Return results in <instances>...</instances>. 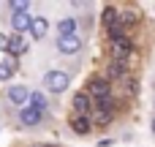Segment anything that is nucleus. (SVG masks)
<instances>
[{
    "instance_id": "obj_1",
    "label": "nucleus",
    "mask_w": 155,
    "mask_h": 147,
    "mask_svg": "<svg viewBox=\"0 0 155 147\" xmlns=\"http://www.w3.org/2000/svg\"><path fill=\"white\" fill-rule=\"evenodd\" d=\"M68 85H71V76L65 71H46L44 74V87L49 93H65Z\"/></svg>"
},
{
    "instance_id": "obj_2",
    "label": "nucleus",
    "mask_w": 155,
    "mask_h": 147,
    "mask_svg": "<svg viewBox=\"0 0 155 147\" xmlns=\"http://www.w3.org/2000/svg\"><path fill=\"white\" fill-rule=\"evenodd\" d=\"M87 95H90L93 101H104V98H109V95H112V82H109L106 76H95V79H90V82H87Z\"/></svg>"
},
{
    "instance_id": "obj_3",
    "label": "nucleus",
    "mask_w": 155,
    "mask_h": 147,
    "mask_svg": "<svg viewBox=\"0 0 155 147\" xmlns=\"http://www.w3.org/2000/svg\"><path fill=\"white\" fill-rule=\"evenodd\" d=\"M131 52H134V41H131L128 35L112 41V57H114L117 63H125V60L131 57Z\"/></svg>"
},
{
    "instance_id": "obj_4",
    "label": "nucleus",
    "mask_w": 155,
    "mask_h": 147,
    "mask_svg": "<svg viewBox=\"0 0 155 147\" xmlns=\"http://www.w3.org/2000/svg\"><path fill=\"white\" fill-rule=\"evenodd\" d=\"M71 106H74V112L76 115H82V117H87L90 112H93V98L87 95V90H79V93H74V98H71Z\"/></svg>"
},
{
    "instance_id": "obj_5",
    "label": "nucleus",
    "mask_w": 155,
    "mask_h": 147,
    "mask_svg": "<svg viewBox=\"0 0 155 147\" xmlns=\"http://www.w3.org/2000/svg\"><path fill=\"white\" fill-rule=\"evenodd\" d=\"M5 95H8V101L16 104V106H27V104H30V90H27L25 85H11Z\"/></svg>"
},
{
    "instance_id": "obj_6",
    "label": "nucleus",
    "mask_w": 155,
    "mask_h": 147,
    "mask_svg": "<svg viewBox=\"0 0 155 147\" xmlns=\"http://www.w3.org/2000/svg\"><path fill=\"white\" fill-rule=\"evenodd\" d=\"M82 38L79 35H68V38H57V52L60 55H76L79 49H82Z\"/></svg>"
},
{
    "instance_id": "obj_7",
    "label": "nucleus",
    "mask_w": 155,
    "mask_h": 147,
    "mask_svg": "<svg viewBox=\"0 0 155 147\" xmlns=\"http://www.w3.org/2000/svg\"><path fill=\"white\" fill-rule=\"evenodd\" d=\"M19 120H22V125L33 128V125H38V123L44 120V112H38V109H33V106L27 104V106H22V109H19Z\"/></svg>"
},
{
    "instance_id": "obj_8",
    "label": "nucleus",
    "mask_w": 155,
    "mask_h": 147,
    "mask_svg": "<svg viewBox=\"0 0 155 147\" xmlns=\"http://www.w3.org/2000/svg\"><path fill=\"white\" fill-rule=\"evenodd\" d=\"M46 33H49V19H46V16H33V22H30V35H33L35 41H41V38H46Z\"/></svg>"
},
{
    "instance_id": "obj_9",
    "label": "nucleus",
    "mask_w": 155,
    "mask_h": 147,
    "mask_svg": "<svg viewBox=\"0 0 155 147\" xmlns=\"http://www.w3.org/2000/svg\"><path fill=\"white\" fill-rule=\"evenodd\" d=\"M30 22H33L30 14H11V27H14L16 35H22L25 30H30Z\"/></svg>"
},
{
    "instance_id": "obj_10",
    "label": "nucleus",
    "mask_w": 155,
    "mask_h": 147,
    "mask_svg": "<svg viewBox=\"0 0 155 147\" xmlns=\"http://www.w3.org/2000/svg\"><path fill=\"white\" fill-rule=\"evenodd\" d=\"M5 52H8L11 57H16V55H25V52H27V41H25L22 35H16V33H14V35L8 38V49H5Z\"/></svg>"
},
{
    "instance_id": "obj_11",
    "label": "nucleus",
    "mask_w": 155,
    "mask_h": 147,
    "mask_svg": "<svg viewBox=\"0 0 155 147\" xmlns=\"http://www.w3.org/2000/svg\"><path fill=\"white\" fill-rule=\"evenodd\" d=\"M71 128H74V134L84 136V134H90L93 123H90V117H82V115H76V117H71Z\"/></svg>"
},
{
    "instance_id": "obj_12",
    "label": "nucleus",
    "mask_w": 155,
    "mask_h": 147,
    "mask_svg": "<svg viewBox=\"0 0 155 147\" xmlns=\"http://www.w3.org/2000/svg\"><path fill=\"white\" fill-rule=\"evenodd\" d=\"M57 33H60V38L76 35V19H74V16H65V19H60V25H57Z\"/></svg>"
},
{
    "instance_id": "obj_13",
    "label": "nucleus",
    "mask_w": 155,
    "mask_h": 147,
    "mask_svg": "<svg viewBox=\"0 0 155 147\" xmlns=\"http://www.w3.org/2000/svg\"><path fill=\"white\" fill-rule=\"evenodd\" d=\"M106 79H109V82H114V79H125V63L112 60V63L106 65Z\"/></svg>"
},
{
    "instance_id": "obj_14",
    "label": "nucleus",
    "mask_w": 155,
    "mask_h": 147,
    "mask_svg": "<svg viewBox=\"0 0 155 147\" xmlns=\"http://www.w3.org/2000/svg\"><path fill=\"white\" fill-rule=\"evenodd\" d=\"M109 120H112V109H101V106H95L93 115H90V123H93V125H106Z\"/></svg>"
},
{
    "instance_id": "obj_15",
    "label": "nucleus",
    "mask_w": 155,
    "mask_h": 147,
    "mask_svg": "<svg viewBox=\"0 0 155 147\" xmlns=\"http://www.w3.org/2000/svg\"><path fill=\"white\" fill-rule=\"evenodd\" d=\"M30 106H33V109H38V112H44V109H46V95H44L41 90L30 93Z\"/></svg>"
},
{
    "instance_id": "obj_16",
    "label": "nucleus",
    "mask_w": 155,
    "mask_h": 147,
    "mask_svg": "<svg viewBox=\"0 0 155 147\" xmlns=\"http://www.w3.org/2000/svg\"><path fill=\"white\" fill-rule=\"evenodd\" d=\"M104 25H106V30H112L114 25H120V14H117L114 8H106V11H104Z\"/></svg>"
},
{
    "instance_id": "obj_17",
    "label": "nucleus",
    "mask_w": 155,
    "mask_h": 147,
    "mask_svg": "<svg viewBox=\"0 0 155 147\" xmlns=\"http://www.w3.org/2000/svg\"><path fill=\"white\" fill-rule=\"evenodd\" d=\"M14 71H16V65H14V60H11V57H5V60L0 63V79H8V76H11Z\"/></svg>"
},
{
    "instance_id": "obj_18",
    "label": "nucleus",
    "mask_w": 155,
    "mask_h": 147,
    "mask_svg": "<svg viewBox=\"0 0 155 147\" xmlns=\"http://www.w3.org/2000/svg\"><path fill=\"white\" fill-rule=\"evenodd\" d=\"M120 25H123V27H128V25H136V14H134V11H125V14L120 16Z\"/></svg>"
},
{
    "instance_id": "obj_19",
    "label": "nucleus",
    "mask_w": 155,
    "mask_h": 147,
    "mask_svg": "<svg viewBox=\"0 0 155 147\" xmlns=\"http://www.w3.org/2000/svg\"><path fill=\"white\" fill-rule=\"evenodd\" d=\"M8 49V35H0V52Z\"/></svg>"
},
{
    "instance_id": "obj_20",
    "label": "nucleus",
    "mask_w": 155,
    "mask_h": 147,
    "mask_svg": "<svg viewBox=\"0 0 155 147\" xmlns=\"http://www.w3.org/2000/svg\"><path fill=\"white\" fill-rule=\"evenodd\" d=\"M153 134H155V120H153Z\"/></svg>"
},
{
    "instance_id": "obj_21",
    "label": "nucleus",
    "mask_w": 155,
    "mask_h": 147,
    "mask_svg": "<svg viewBox=\"0 0 155 147\" xmlns=\"http://www.w3.org/2000/svg\"><path fill=\"white\" fill-rule=\"evenodd\" d=\"M153 106H155V104H153Z\"/></svg>"
}]
</instances>
